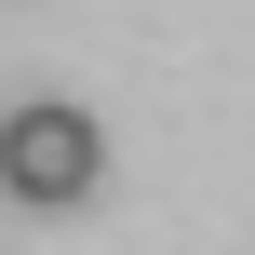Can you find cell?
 <instances>
[{"mask_svg":"<svg viewBox=\"0 0 255 255\" xmlns=\"http://www.w3.org/2000/svg\"><path fill=\"white\" fill-rule=\"evenodd\" d=\"M94 188H108V121H94L81 94H13V108H0V202L81 215Z\"/></svg>","mask_w":255,"mask_h":255,"instance_id":"obj_1","label":"cell"}]
</instances>
